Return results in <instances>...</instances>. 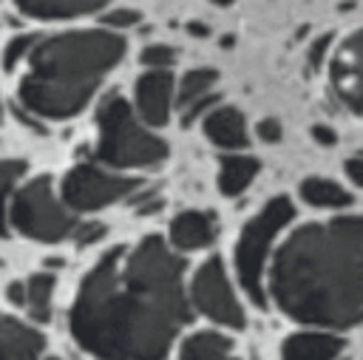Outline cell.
Wrapping results in <instances>:
<instances>
[{
	"label": "cell",
	"mask_w": 363,
	"mask_h": 360,
	"mask_svg": "<svg viewBox=\"0 0 363 360\" xmlns=\"http://www.w3.org/2000/svg\"><path fill=\"white\" fill-rule=\"evenodd\" d=\"M187 317L182 261L147 235L133 249L102 255L85 275L71 332L99 360H162Z\"/></svg>",
	"instance_id": "cell-1"
},
{
	"label": "cell",
	"mask_w": 363,
	"mask_h": 360,
	"mask_svg": "<svg viewBox=\"0 0 363 360\" xmlns=\"http://www.w3.org/2000/svg\"><path fill=\"white\" fill-rule=\"evenodd\" d=\"M275 306L298 323L349 329L363 320V215L298 227L269 269Z\"/></svg>",
	"instance_id": "cell-2"
},
{
	"label": "cell",
	"mask_w": 363,
	"mask_h": 360,
	"mask_svg": "<svg viewBox=\"0 0 363 360\" xmlns=\"http://www.w3.org/2000/svg\"><path fill=\"white\" fill-rule=\"evenodd\" d=\"M122 54L125 40L108 28L48 37L28 54V71L20 79V99L37 116L71 119L88 105L96 85Z\"/></svg>",
	"instance_id": "cell-3"
},
{
	"label": "cell",
	"mask_w": 363,
	"mask_h": 360,
	"mask_svg": "<svg viewBox=\"0 0 363 360\" xmlns=\"http://www.w3.org/2000/svg\"><path fill=\"white\" fill-rule=\"evenodd\" d=\"M96 125V159L108 167H153L167 156V145L142 128V122L122 96H108L99 105Z\"/></svg>",
	"instance_id": "cell-4"
},
{
	"label": "cell",
	"mask_w": 363,
	"mask_h": 360,
	"mask_svg": "<svg viewBox=\"0 0 363 360\" xmlns=\"http://www.w3.org/2000/svg\"><path fill=\"white\" fill-rule=\"evenodd\" d=\"M295 207L286 196H275L269 198L261 213H255L235 244V272L238 281L244 286V292L250 295L252 303L264 306L267 295H264V272H267V258H269V247L275 241V235L292 221Z\"/></svg>",
	"instance_id": "cell-5"
},
{
	"label": "cell",
	"mask_w": 363,
	"mask_h": 360,
	"mask_svg": "<svg viewBox=\"0 0 363 360\" xmlns=\"http://www.w3.org/2000/svg\"><path fill=\"white\" fill-rule=\"evenodd\" d=\"M14 227L34 241H62L77 230L68 210L57 201L48 179L28 181L11 201Z\"/></svg>",
	"instance_id": "cell-6"
},
{
	"label": "cell",
	"mask_w": 363,
	"mask_h": 360,
	"mask_svg": "<svg viewBox=\"0 0 363 360\" xmlns=\"http://www.w3.org/2000/svg\"><path fill=\"white\" fill-rule=\"evenodd\" d=\"M136 187V179L108 173L96 164H77L62 181V198L74 210H99L105 204L128 198Z\"/></svg>",
	"instance_id": "cell-7"
},
{
	"label": "cell",
	"mask_w": 363,
	"mask_h": 360,
	"mask_svg": "<svg viewBox=\"0 0 363 360\" xmlns=\"http://www.w3.org/2000/svg\"><path fill=\"white\" fill-rule=\"evenodd\" d=\"M193 303L216 323L241 329L244 326V309L227 281V272L218 258H210L199 266L193 278Z\"/></svg>",
	"instance_id": "cell-8"
},
{
	"label": "cell",
	"mask_w": 363,
	"mask_h": 360,
	"mask_svg": "<svg viewBox=\"0 0 363 360\" xmlns=\"http://www.w3.org/2000/svg\"><path fill=\"white\" fill-rule=\"evenodd\" d=\"M335 96L354 113L363 116V28L349 34L329 65Z\"/></svg>",
	"instance_id": "cell-9"
},
{
	"label": "cell",
	"mask_w": 363,
	"mask_h": 360,
	"mask_svg": "<svg viewBox=\"0 0 363 360\" xmlns=\"http://www.w3.org/2000/svg\"><path fill=\"white\" fill-rule=\"evenodd\" d=\"M136 105L147 125H164L173 105V77L167 68H150L136 79Z\"/></svg>",
	"instance_id": "cell-10"
},
{
	"label": "cell",
	"mask_w": 363,
	"mask_h": 360,
	"mask_svg": "<svg viewBox=\"0 0 363 360\" xmlns=\"http://www.w3.org/2000/svg\"><path fill=\"white\" fill-rule=\"evenodd\" d=\"M43 346L45 340L37 329L0 315V360H40Z\"/></svg>",
	"instance_id": "cell-11"
},
{
	"label": "cell",
	"mask_w": 363,
	"mask_h": 360,
	"mask_svg": "<svg viewBox=\"0 0 363 360\" xmlns=\"http://www.w3.org/2000/svg\"><path fill=\"white\" fill-rule=\"evenodd\" d=\"M343 337L332 332H295L281 346V360H337Z\"/></svg>",
	"instance_id": "cell-12"
},
{
	"label": "cell",
	"mask_w": 363,
	"mask_h": 360,
	"mask_svg": "<svg viewBox=\"0 0 363 360\" xmlns=\"http://www.w3.org/2000/svg\"><path fill=\"white\" fill-rule=\"evenodd\" d=\"M204 133L213 145L227 147V150H238L244 147L247 139V125L238 108H213L204 116Z\"/></svg>",
	"instance_id": "cell-13"
},
{
	"label": "cell",
	"mask_w": 363,
	"mask_h": 360,
	"mask_svg": "<svg viewBox=\"0 0 363 360\" xmlns=\"http://www.w3.org/2000/svg\"><path fill=\"white\" fill-rule=\"evenodd\" d=\"M216 238V224L207 213L187 210L179 213L170 224V241L176 249H201Z\"/></svg>",
	"instance_id": "cell-14"
},
{
	"label": "cell",
	"mask_w": 363,
	"mask_h": 360,
	"mask_svg": "<svg viewBox=\"0 0 363 360\" xmlns=\"http://www.w3.org/2000/svg\"><path fill=\"white\" fill-rule=\"evenodd\" d=\"M179 360H235L233 340L218 332H196L182 343Z\"/></svg>",
	"instance_id": "cell-15"
},
{
	"label": "cell",
	"mask_w": 363,
	"mask_h": 360,
	"mask_svg": "<svg viewBox=\"0 0 363 360\" xmlns=\"http://www.w3.org/2000/svg\"><path fill=\"white\" fill-rule=\"evenodd\" d=\"M108 0H17V6L43 20H60V17H79L88 11L102 9Z\"/></svg>",
	"instance_id": "cell-16"
},
{
	"label": "cell",
	"mask_w": 363,
	"mask_h": 360,
	"mask_svg": "<svg viewBox=\"0 0 363 360\" xmlns=\"http://www.w3.org/2000/svg\"><path fill=\"white\" fill-rule=\"evenodd\" d=\"M258 173V159L252 156H227L218 170V190L224 196H238L250 187Z\"/></svg>",
	"instance_id": "cell-17"
},
{
	"label": "cell",
	"mask_w": 363,
	"mask_h": 360,
	"mask_svg": "<svg viewBox=\"0 0 363 360\" xmlns=\"http://www.w3.org/2000/svg\"><path fill=\"white\" fill-rule=\"evenodd\" d=\"M301 198L312 207H320V210H343L352 204V196L337 181L318 179V176H312L301 184Z\"/></svg>",
	"instance_id": "cell-18"
},
{
	"label": "cell",
	"mask_w": 363,
	"mask_h": 360,
	"mask_svg": "<svg viewBox=\"0 0 363 360\" xmlns=\"http://www.w3.org/2000/svg\"><path fill=\"white\" fill-rule=\"evenodd\" d=\"M51 298H54V275L37 272L26 283V306L34 320L45 323L51 317Z\"/></svg>",
	"instance_id": "cell-19"
},
{
	"label": "cell",
	"mask_w": 363,
	"mask_h": 360,
	"mask_svg": "<svg viewBox=\"0 0 363 360\" xmlns=\"http://www.w3.org/2000/svg\"><path fill=\"white\" fill-rule=\"evenodd\" d=\"M216 79H218V74L213 68H193V71H187L184 79H182V91H179V105L184 108V105L213 94Z\"/></svg>",
	"instance_id": "cell-20"
},
{
	"label": "cell",
	"mask_w": 363,
	"mask_h": 360,
	"mask_svg": "<svg viewBox=\"0 0 363 360\" xmlns=\"http://www.w3.org/2000/svg\"><path fill=\"white\" fill-rule=\"evenodd\" d=\"M26 173V164L17 159H3L0 162V235H6V210H9V198L11 190L17 184V179Z\"/></svg>",
	"instance_id": "cell-21"
},
{
	"label": "cell",
	"mask_w": 363,
	"mask_h": 360,
	"mask_svg": "<svg viewBox=\"0 0 363 360\" xmlns=\"http://www.w3.org/2000/svg\"><path fill=\"white\" fill-rule=\"evenodd\" d=\"M34 43H37V37H34V34L11 37V40H9V45H6V51H3V65H6V71H14V65H17L26 54H31Z\"/></svg>",
	"instance_id": "cell-22"
},
{
	"label": "cell",
	"mask_w": 363,
	"mask_h": 360,
	"mask_svg": "<svg viewBox=\"0 0 363 360\" xmlns=\"http://www.w3.org/2000/svg\"><path fill=\"white\" fill-rule=\"evenodd\" d=\"M142 62L147 68H170L176 62V51L170 45H147L142 51Z\"/></svg>",
	"instance_id": "cell-23"
},
{
	"label": "cell",
	"mask_w": 363,
	"mask_h": 360,
	"mask_svg": "<svg viewBox=\"0 0 363 360\" xmlns=\"http://www.w3.org/2000/svg\"><path fill=\"white\" fill-rule=\"evenodd\" d=\"M142 20V14L136 11V9H113V11H108L105 17H102V23L108 26V28H130V26H136Z\"/></svg>",
	"instance_id": "cell-24"
},
{
	"label": "cell",
	"mask_w": 363,
	"mask_h": 360,
	"mask_svg": "<svg viewBox=\"0 0 363 360\" xmlns=\"http://www.w3.org/2000/svg\"><path fill=\"white\" fill-rule=\"evenodd\" d=\"M216 108V94H207V96H201V99H196V102H190V105H184L182 111V122L184 125H193V119H199V116H204V113H210Z\"/></svg>",
	"instance_id": "cell-25"
},
{
	"label": "cell",
	"mask_w": 363,
	"mask_h": 360,
	"mask_svg": "<svg viewBox=\"0 0 363 360\" xmlns=\"http://www.w3.org/2000/svg\"><path fill=\"white\" fill-rule=\"evenodd\" d=\"M329 45H332V34H323V37H318V40H315V43L309 45L306 62H309V68H312V71H318V68L323 65V57H326Z\"/></svg>",
	"instance_id": "cell-26"
},
{
	"label": "cell",
	"mask_w": 363,
	"mask_h": 360,
	"mask_svg": "<svg viewBox=\"0 0 363 360\" xmlns=\"http://www.w3.org/2000/svg\"><path fill=\"white\" fill-rule=\"evenodd\" d=\"M105 235V227L102 224H79L77 230H74V238H77V244H94V241H99Z\"/></svg>",
	"instance_id": "cell-27"
},
{
	"label": "cell",
	"mask_w": 363,
	"mask_h": 360,
	"mask_svg": "<svg viewBox=\"0 0 363 360\" xmlns=\"http://www.w3.org/2000/svg\"><path fill=\"white\" fill-rule=\"evenodd\" d=\"M255 133L264 139V142H281V136H284V130H281V122L278 119H261L258 122V128H255Z\"/></svg>",
	"instance_id": "cell-28"
},
{
	"label": "cell",
	"mask_w": 363,
	"mask_h": 360,
	"mask_svg": "<svg viewBox=\"0 0 363 360\" xmlns=\"http://www.w3.org/2000/svg\"><path fill=\"white\" fill-rule=\"evenodd\" d=\"M346 176H349L357 187H363V153H360V156H352V159L346 162Z\"/></svg>",
	"instance_id": "cell-29"
},
{
	"label": "cell",
	"mask_w": 363,
	"mask_h": 360,
	"mask_svg": "<svg viewBox=\"0 0 363 360\" xmlns=\"http://www.w3.org/2000/svg\"><path fill=\"white\" fill-rule=\"evenodd\" d=\"M312 139H315L318 145H335V142H337V133H335L332 128H326V125H315V128H312Z\"/></svg>",
	"instance_id": "cell-30"
},
{
	"label": "cell",
	"mask_w": 363,
	"mask_h": 360,
	"mask_svg": "<svg viewBox=\"0 0 363 360\" xmlns=\"http://www.w3.org/2000/svg\"><path fill=\"white\" fill-rule=\"evenodd\" d=\"M9 300H11V303H17V306H23V303H26V286H23L20 281L9 283Z\"/></svg>",
	"instance_id": "cell-31"
},
{
	"label": "cell",
	"mask_w": 363,
	"mask_h": 360,
	"mask_svg": "<svg viewBox=\"0 0 363 360\" xmlns=\"http://www.w3.org/2000/svg\"><path fill=\"white\" fill-rule=\"evenodd\" d=\"M187 31L196 37H207V26H199V23H187Z\"/></svg>",
	"instance_id": "cell-32"
},
{
	"label": "cell",
	"mask_w": 363,
	"mask_h": 360,
	"mask_svg": "<svg viewBox=\"0 0 363 360\" xmlns=\"http://www.w3.org/2000/svg\"><path fill=\"white\" fill-rule=\"evenodd\" d=\"M210 3H213V6H233L235 0H210Z\"/></svg>",
	"instance_id": "cell-33"
},
{
	"label": "cell",
	"mask_w": 363,
	"mask_h": 360,
	"mask_svg": "<svg viewBox=\"0 0 363 360\" xmlns=\"http://www.w3.org/2000/svg\"><path fill=\"white\" fill-rule=\"evenodd\" d=\"M0 122H3V102H0Z\"/></svg>",
	"instance_id": "cell-34"
},
{
	"label": "cell",
	"mask_w": 363,
	"mask_h": 360,
	"mask_svg": "<svg viewBox=\"0 0 363 360\" xmlns=\"http://www.w3.org/2000/svg\"><path fill=\"white\" fill-rule=\"evenodd\" d=\"M48 360H60V357H48Z\"/></svg>",
	"instance_id": "cell-35"
}]
</instances>
